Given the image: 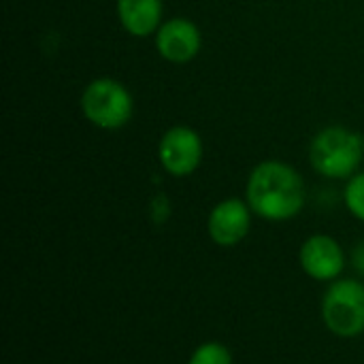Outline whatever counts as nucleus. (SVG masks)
Listing matches in <instances>:
<instances>
[{
	"label": "nucleus",
	"instance_id": "nucleus-1",
	"mask_svg": "<svg viewBox=\"0 0 364 364\" xmlns=\"http://www.w3.org/2000/svg\"><path fill=\"white\" fill-rule=\"evenodd\" d=\"M245 200L258 218L286 222L303 211L307 188L294 166L282 160H264L256 164L247 177Z\"/></svg>",
	"mask_w": 364,
	"mask_h": 364
},
{
	"label": "nucleus",
	"instance_id": "nucleus-2",
	"mask_svg": "<svg viewBox=\"0 0 364 364\" xmlns=\"http://www.w3.org/2000/svg\"><path fill=\"white\" fill-rule=\"evenodd\" d=\"M363 158V136L346 126H328L309 143V162L314 171L328 179L354 177Z\"/></svg>",
	"mask_w": 364,
	"mask_h": 364
},
{
	"label": "nucleus",
	"instance_id": "nucleus-3",
	"mask_svg": "<svg viewBox=\"0 0 364 364\" xmlns=\"http://www.w3.org/2000/svg\"><path fill=\"white\" fill-rule=\"evenodd\" d=\"M81 113L100 130H119L132 119L134 100L122 81L98 77L92 79L81 94Z\"/></svg>",
	"mask_w": 364,
	"mask_h": 364
},
{
	"label": "nucleus",
	"instance_id": "nucleus-4",
	"mask_svg": "<svg viewBox=\"0 0 364 364\" xmlns=\"http://www.w3.org/2000/svg\"><path fill=\"white\" fill-rule=\"evenodd\" d=\"M324 326L341 339L364 333V284L358 279H335L322 299Z\"/></svg>",
	"mask_w": 364,
	"mask_h": 364
},
{
	"label": "nucleus",
	"instance_id": "nucleus-5",
	"mask_svg": "<svg viewBox=\"0 0 364 364\" xmlns=\"http://www.w3.org/2000/svg\"><path fill=\"white\" fill-rule=\"evenodd\" d=\"M205 156V145L200 134L190 126L168 128L158 143V160L162 168L173 177L192 175Z\"/></svg>",
	"mask_w": 364,
	"mask_h": 364
},
{
	"label": "nucleus",
	"instance_id": "nucleus-6",
	"mask_svg": "<svg viewBox=\"0 0 364 364\" xmlns=\"http://www.w3.org/2000/svg\"><path fill=\"white\" fill-rule=\"evenodd\" d=\"M154 41L160 58L171 64L192 62L203 47V34L198 26L188 17H171L162 21V26L154 34Z\"/></svg>",
	"mask_w": 364,
	"mask_h": 364
},
{
	"label": "nucleus",
	"instance_id": "nucleus-7",
	"mask_svg": "<svg viewBox=\"0 0 364 364\" xmlns=\"http://www.w3.org/2000/svg\"><path fill=\"white\" fill-rule=\"evenodd\" d=\"M252 209L247 200L241 198H226L220 200L207 218V232L209 239L220 247H235L239 245L250 228H252Z\"/></svg>",
	"mask_w": 364,
	"mask_h": 364
},
{
	"label": "nucleus",
	"instance_id": "nucleus-8",
	"mask_svg": "<svg viewBox=\"0 0 364 364\" xmlns=\"http://www.w3.org/2000/svg\"><path fill=\"white\" fill-rule=\"evenodd\" d=\"M299 262L311 279L335 282L346 269V254L337 239L328 235H314L301 245Z\"/></svg>",
	"mask_w": 364,
	"mask_h": 364
},
{
	"label": "nucleus",
	"instance_id": "nucleus-9",
	"mask_svg": "<svg viewBox=\"0 0 364 364\" xmlns=\"http://www.w3.org/2000/svg\"><path fill=\"white\" fill-rule=\"evenodd\" d=\"M162 0H117V19L122 28L136 38H147L162 26Z\"/></svg>",
	"mask_w": 364,
	"mask_h": 364
},
{
	"label": "nucleus",
	"instance_id": "nucleus-10",
	"mask_svg": "<svg viewBox=\"0 0 364 364\" xmlns=\"http://www.w3.org/2000/svg\"><path fill=\"white\" fill-rule=\"evenodd\" d=\"M188 364H232V354L224 343L207 341L192 352Z\"/></svg>",
	"mask_w": 364,
	"mask_h": 364
},
{
	"label": "nucleus",
	"instance_id": "nucleus-11",
	"mask_svg": "<svg viewBox=\"0 0 364 364\" xmlns=\"http://www.w3.org/2000/svg\"><path fill=\"white\" fill-rule=\"evenodd\" d=\"M343 203L356 220L364 222V173H356L348 179V186L343 190Z\"/></svg>",
	"mask_w": 364,
	"mask_h": 364
},
{
	"label": "nucleus",
	"instance_id": "nucleus-12",
	"mask_svg": "<svg viewBox=\"0 0 364 364\" xmlns=\"http://www.w3.org/2000/svg\"><path fill=\"white\" fill-rule=\"evenodd\" d=\"M363 149H364V134H363Z\"/></svg>",
	"mask_w": 364,
	"mask_h": 364
}]
</instances>
